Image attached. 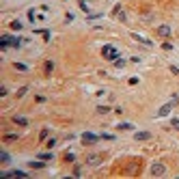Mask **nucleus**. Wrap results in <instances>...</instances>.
<instances>
[{"instance_id":"obj_20","label":"nucleus","mask_w":179,"mask_h":179,"mask_svg":"<svg viewBox=\"0 0 179 179\" xmlns=\"http://www.w3.org/2000/svg\"><path fill=\"white\" fill-rule=\"evenodd\" d=\"M39 158H41V160H52L54 156H52V153H39Z\"/></svg>"},{"instance_id":"obj_25","label":"nucleus","mask_w":179,"mask_h":179,"mask_svg":"<svg viewBox=\"0 0 179 179\" xmlns=\"http://www.w3.org/2000/svg\"><path fill=\"white\" fill-rule=\"evenodd\" d=\"M47 138V130H41V134H39V140H45Z\"/></svg>"},{"instance_id":"obj_6","label":"nucleus","mask_w":179,"mask_h":179,"mask_svg":"<svg viewBox=\"0 0 179 179\" xmlns=\"http://www.w3.org/2000/svg\"><path fill=\"white\" fill-rule=\"evenodd\" d=\"M97 140H99V136H95L93 132H84V134H82V142H84V145H93V142H97Z\"/></svg>"},{"instance_id":"obj_8","label":"nucleus","mask_w":179,"mask_h":179,"mask_svg":"<svg viewBox=\"0 0 179 179\" xmlns=\"http://www.w3.org/2000/svg\"><path fill=\"white\" fill-rule=\"evenodd\" d=\"M0 177H28V173H22V170H2Z\"/></svg>"},{"instance_id":"obj_11","label":"nucleus","mask_w":179,"mask_h":179,"mask_svg":"<svg viewBox=\"0 0 179 179\" xmlns=\"http://www.w3.org/2000/svg\"><path fill=\"white\" fill-rule=\"evenodd\" d=\"M132 37H134L136 41H140V43H145V45H153V41H149V39H145V37H142V35H138V33H134Z\"/></svg>"},{"instance_id":"obj_19","label":"nucleus","mask_w":179,"mask_h":179,"mask_svg":"<svg viewBox=\"0 0 179 179\" xmlns=\"http://www.w3.org/2000/svg\"><path fill=\"white\" fill-rule=\"evenodd\" d=\"M119 130H132V123H119Z\"/></svg>"},{"instance_id":"obj_3","label":"nucleus","mask_w":179,"mask_h":179,"mask_svg":"<svg viewBox=\"0 0 179 179\" xmlns=\"http://www.w3.org/2000/svg\"><path fill=\"white\" fill-rule=\"evenodd\" d=\"M149 175H151V177H164V175H166V166H164L162 162H153L151 168H149Z\"/></svg>"},{"instance_id":"obj_22","label":"nucleus","mask_w":179,"mask_h":179,"mask_svg":"<svg viewBox=\"0 0 179 179\" xmlns=\"http://www.w3.org/2000/svg\"><path fill=\"white\" fill-rule=\"evenodd\" d=\"M26 91H28V86H22V89L17 91V97H24V95H26Z\"/></svg>"},{"instance_id":"obj_27","label":"nucleus","mask_w":179,"mask_h":179,"mask_svg":"<svg viewBox=\"0 0 179 179\" xmlns=\"http://www.w3.org/2000/svg\"><path fill=\"white\" fill-rule=\"evenodd\" d=\"M114 65H117V67H123V65H125V61H123V58H117V61H114Z\"/></svg>"},{"instance_id":"obj_21","label":"nucleus","mask_w":179,"mask_h":179,"mask_svg":"<svg viewBox=\"0 0 179 179\" xmlns=\"http://www.w3.org/2000/svg\"><path fill=\"white\" fill-rule=\"evenodd\" d=\"M30 168H43V162H35V160H33V162H30Z\"/></svg>"},{"instance_id":"obj_17","label":"nucleus","mask_w":179,"mask_h":179,"mask_svg":"<svg viewBox=\"0 0 179 179\" xmlns=\"http://www.w3.org/2000/svg\"><path fill=\"white\" fill-rule=\"evenodd\" d=\"M97 112L106 114V112H110V106H97Z\"/></svg>"},{"instance_id":"obj_15","label":"nucleus","mask_w":179,"mask_h":179,"mask_svg":"<svg viewBox=\"0 0 179 179\" xmlns=\"http://www.w3.org/2000/svg\"><path fill=\"white\" fill-rule=\"evenodd\" d=\"M13 67H15L17 71H28V65H24V63H15Z\"/></svg>"},{"instance_id":"obj_9","label":"nucleus","mask_w":179,"mask_h":179,"mask_svg":"<svg viewBox=\"0 0 179 179\" xmlns=\"http://www.w3.org/2000/svg\"><path fill=\"white\" fill-rule=\"evenodd\" d=\"M158 35H160V37H164V39H168V37L173 35V30H170V26L162 24V26H158Z\"/></svg>"},{"instance_id":"obj_28","label":"nucleus","mask_w":179,"mask_h":179,"mask_svg":"<svg viewBox=\"0 0 179 179\" xmlns=\"http://www.w3.org/2000/svg\"><path fill=\"white\" fill-rule=\"evenodd\" d=\"M170 71H173L175 75H179V67H177V65H170Z\"/></svg>"},{"instance_id":"obj_5","label":"nucleus","mask_w":179,"mask_h":179,"mask_svg":"<svg viewBox=\"0 0 179 179\" xmlns=\"http://www.w3.org/2000/svg\"><path fill=\"white\" fill-rule=\"evenodd\" d=\"M112 15H114L119 22H125V19H127V15H125V11H123V7H121V5H117V7L112 9Z\"/></svg>"},{"instance_id":"obj_10","label":"nucleus","mask_w":179,"mask_h":179,"mask_svg":"<svg viewBox=\"0 0 179 179\" xmlns=\"http://www.w3.org/2000/svg\"><path fill=\"white\" fill-rule=\"evenodd\" d=\"M134 138H136V140H140V142H142V140H149V138H151V132H136V134H134Z\"/></svg>"},{"instance_id":"obj_16","label":"nucleus","mask_w":179,"mask_h":179,"mask_svg":"<svg viewBox=\"0 0 179 179\" xmlns=\"http://www.w3.org/2000/svg\"><path fill=\"white\" fill-rule=\"evenodd\" d=\"M0 160H2V164H9V160H11V158H9V153H5V151H2V153H0Z\"/></svg>"},{"instance_id":"obj_7","label":"nucleus","mask_w":179,"mask_h":179,"mask_svg":"<svg viewBox=\"0 0 179 179\" xmlns=\"http://www.w3.org/2000/svg\"><path fill=\"white\" fill-rule=\"evenodd\" d=\"M101 162H104V156H99V153H93V156L86 158V164H91V166H97Z\"/></svg>"},{"instance_id":"obj_12","label":"nucleus","mask_w":179,"mask_h":179,"mask_svg":"<svg viewBox=\"0 0 179 179\" xmlns=\"http://www.w3.org/2000/svg\"><path fill=\"white\" fill-rule=\"evenodd\" d=\"M13 123H15V125H22V127H26V125H28V119H26V117H15Z\"/></svg>"},{"instance_id":"obj_23","label":"nucleus","mask_w":179,"mask_h":179,"mask_svg":"<svg viewBox=\"0 0 179 179\" xmlns=\"http://www.w3.org/2000/svg\"><path fill=\"white\" fill-rule=\"evenodd\" d=\"M65 160H67V162H75V156H73V153H67Z\"/></svg>"},{"instance_id":"obj_14","label":"nucleus","mask_w":179,"mask_h":179,"mask_svg":"<svg viewBox=\"0 0 179 179\" xmlns=\"http://www.w3.org/2000/svg\"><path fill=\"white\" fill-rule=\"evenodd\" d=\"M43 71H45V73H52V71H54V61H47V63L43 65Z\"/></svg>"},{"instance_id":"obj_24","label":"nucleus","mask_w":179,"mask_h":179,"mask_svg":"<svg viewBox=\"0 0 179 179\" xmlns=\"http://www.w3.org/2000/svg\"><path fill=\"white\" fill-rule=\"evenodd\" d=\"M99 138H104V140H114V136H112V134H101Z\"/></svg>"},{"instance_id":"obj_26","label":"nucleus","mask_w":179,"mask_h":179,"mask_svg":"<svg viewBox=\"0 0 179 179\" xmlns=\"http://www.w3.org/2000/svg\"><path fill=\"white\" fill-rule=\"evenodd\" d=\"M170 125L175 127V130H179V119H173V121H170Z\"/></svg>"},{"instance_id":"obj_29","label":"nucleus","mask_w":179,"mask_h":179,"mask_svg":"<svg viewBox=\"0 0 179 179\" xmlns=\"http://www.w3.org/2000/svg\"><path fill=\"white\" fill-rule=\"evenodd\" d=\"M54 145H56V138H50V140H47V147H50V149H52Z\"/></svg>"},{"instance_id":"obj_2","label":"nucleus","mask_w":179,"mask_h":179,"mask_svg":"<svg viewBox=\"0 0 179 179\" xmlns=\"http://www.w3.org/2000/svg\"><path fill=\"white\" fill-rule=\"evenodd\" d=\"M101 54H104V58H108V61H117L121 52L114 45H104V47H101Z\"/></svg>"},{"instance_id":"obj_4","label":"nucleus","mask_w":179,"mask_h":179,"mask_svg":"<svg viewBox=\"0 0 179 179\" xmlns=\"http://www.w3.org/2000/svg\"><path fill=\"white\" fill-rule=\"evenodd\" d=\"M9 45H13V47H19V45H22V41H19V39H15V37H9V35H5V37H2V41H0V47H2V50H7Z\"/></svg>"},{"instance_id":"obj_13","label":"nucleus","mask_w":179,"mask_h":179,"mask_svg":"<svg viewBox=\"0 0 179 179\" xmlns=\"http://www.w3.org/2000/svg\"><path fill=\"white\" fill-rule=\"evenodd\" d=\"M17 138H19V134H5L2 140H5V142H15Z\"/></svg>"},{"instance_id":"obj_18","label":"nucleus","mask_w":179,"mask_h":179,"mask_svg":"<svg viewBox=\"0 0 179 179\" xmlns=\"http://www.w3.org/2000/svg\"><path fill=\"white\" fill-rule=\"evenodd\" d=\"M11 28H13V30H19V28H22V22H17V19L11 22Z\"/></svg>"},{"instance_id":"obj_1","label":"nucleus","mask_w":179,"mask_h":179,"mask_svg":"<svg viewBox=\"0 0 179 179\" xmlns=\"http://www.w3.org/2000/svg\"><path fill=\"white\" fill-rule=\"evenodd\" d=\"M177 104H179V95H173L168 104H164V106H162V108L158 110V117H166V114H168V112L173 110V106H177Z\"/></svg>"}]
</instances>
